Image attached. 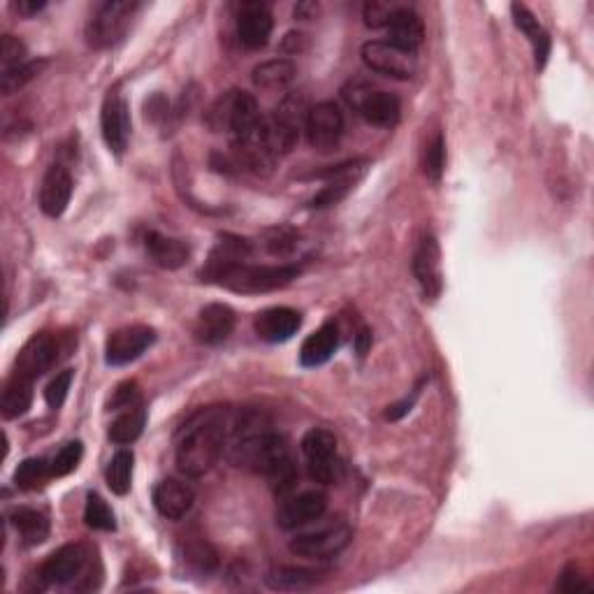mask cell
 Wrapping results in <instances>:
<instances>
[{
    "mask_svg": "<svg viewBox=\"0 0 594 594\" xmlns=\"http://www.w3.org/2000/svg\"><path fill=\"white\" fill-rule=\"evenodd\" d=\"M47 476H52V462L42 460V458H28L21 462L14 472V483L21 490H33L45 481Z\"/></svg>",
    "mask_w": 594,
    "mask_h": 594,
    "instance_id": "1f68e13d",
    "label": "cell"
},
{
    "mask_svg": "<svg viewBox=\"0 0 594 594\" xmlns=\"http://www.w3.org/2000/svg\"><path fill=\"white\" fill-rule=\"evenodd\" d=\"M446 168V142L444 135L437 133L432 137V142H427V147L423 151V172L427 179L439 181L441 175H444Z\"/></svg>",
    "mask_w": 594,
    "mask_h": 594,
    "instance_id": "e575fe53",
    "label": "cell"
},
{
    "mask_svg": "<svg viewBox=\"0 0 594 594\" xmlns=\"http://www.w3.org/2000/svg\"><path fill=\"white\" fill-rule=\"evenodd\" d=\"M59 360V342L52 335H35L28 339V344L21 349L17 356V367H14V374L26 376V379L38 381L42 374L49 372Z\"/></svg>",
    "mask_w": 594,
    "mask_h": 594,
    "instance_id": "2e32d148",
    "label": "cell"
},
{
    "mask_svg": "<svg viewBox=\"0 0 594 594\" xmlns=\"http://www.w3.org/2000/svg\"><path fill=\"white\" fill-rule=\"evenodd\" d=\"M72 198V177L65 165L56 163L45 172L40 186V209L49 219H59Z\"/></svg>",
    "mask_w": 594,
    "mask_h": 594,
    "instance_id": "ffe728a7",
    "label": "cell"
},
{
    "mask_svg": "<svg viewBox=\"0 0 594 594\" xmlns=\"http://www.w3.org/2000/svg\"><path fill=\"white\" fill-rule=\"evenodd\" d=\"M344 100L360 119H365L369 126L395 128L402 114V103L395 93L376 89L365 82H351L344 86Z\"/></svg>",
    "mask_w": 594,
    "mask_h": 594,
    "instance_id": "277c9868",
    "label": "cell"
},
{
    "mask_svg": "<svg viewBox=\"0 0 594 594\" xmlns=\"http://www.w3.org/2000/svg\"><path fill=\"white\" fill-rule=\"evenodd\" d=\"M302 328V314L291 307H270L253 318V330L267 344H284Z\"/></svg>",
    "mask_w": 594,
    "mask_h": 594,
    "instance_id": "ac0fdd59",
    "label": "cell"
},
{
    "mask_svg": "<svg viewBox=\"0 0 594 594\" xmlns=\"http://www.w3.org/2000/svg\"><path fill=\"white\" fill-rule=\"evenodd\" d=\"M230 434L233 444L228 448L235 465L270 478L279 492L293 488L297 469L284 434L270 430L263 420L251 414L237 418L230 425Z\"/></svg>",
    "mask_w": 594,
    "mask_h": 594,
    "instance_id": "6da1fadb",
    "label": "cell"
},
{
    "mask_svg": "<svg viewBox=\"0 0 594 594\" xmlns=\"http://www.w3.org/2000/svg\"><path fill=\"white\" fill-rule=\"evenodd\" d=\"M33 383L26 376L12 374V379L7 381L3 390V402H0V409H3V418L12 420L24 416L33 404Z\"/></svg>",
    "mask_w": 594,
    "mask_h": 594,
    "instance_id": "484cf974",
    "label": "cell"
},
{
    "mask_svg": "<svg viewBox=\"0 0 594 594\" xmlns=\"http://www.w3.org/2000/svg\"><path fill=\"white\" fill-rule=\"evenodd\" d=\"M10 523L14 525V530L19 532L21 541H24L26 546H40V543H45L49 536V530H52L45 513H40L35 509H26V506L12 511Z\"/></svg>",
    "mask_w": 594,
    "mask_h": 594,
    "instance_id": "d4e9b609",
    "label": "cell"
},
{
    "mask_svg": "<svg viewBox=\"0 0 594 594\" xmlns=\"http://www.w3.org/2000/svg\"><path fill=\"white\" fill-rule=\"evenodd\" d=\"M295 72H297L295 63L288 59L265 61L253 68V84L267 91L286 89V86L295 79Z\"/></svg>",
    "mask_w": 594,
    "mask_h": 594,
    "instance_id": "f1b7e54d",
    "label": "cell"
},
{
    "mask_svg": "<svg viewBox=\"0 0 594 594\" xmlns=\"http://www.w3.org/2000/svg\"><path fill=\"white\" fill-rule=\"evenodd\" d=\"M151 499H154L156 511L165 520H181L191 513L195 504V492L191 485L179 481V478H163L161 483H156Z\"/></svg>",
    "mask_w": 594,
    "mask_h": 594,
    "instance_id": "d6986e66",
    "label": "cell"
},
{
    "mask_svg": "<svg viewBox=\"0 0 594 594\" xmlns=\"http://www.w3.org/2000/svg\"><path fill=\"white\" fill-rule=\"evenodd\" d=\"M557 590L562 592H581V590H590V583L581 576V571L576 569V564H567L562 571L560 581H557Z\"/></svg>",
    "mask_w": 594,
    "mask_h": 594,
    "instance_id": "7bdbcfd3",
    "label": "cell"
},
{
    "mask_svg": "<svg viewBox=\"0 0 594 594\" xmlns=\"http://www.w3.org/2000/svg\"><path fill=\"white\" fill-rule=\"evenodd\" d=\"M356 186V177H344V179H332L328 186H323L314 198L309 200L311 209H330L342 202L346 195L351 193V188Z\"/></svg>",
    "mask_w": 594,
    "mask_h": 594,
    "instance_id": "d6a6232c",
    "label": "cell"
},
{
    "mask_svg": "<svg viewBox=\"0 0 594 594\" xmlns=\"http://www.w3.org/2000/svg\"><path fill=\"white\" fill-rule=\"evenodd\" d=\"M184 560L191 564L193 569L198 571H214L219 567V553L209 546L205 539H198V541H188L186 548H184Z\"/></svg>",
    "mask_w": 594,
    "mask_h": 594,
    "instance_id": "836d02e7",
    "label": "cell"
},
{
    "mask_svg": "<svg viewBox=\"0 0 594 594\" xmlns=\"http://www.w3.org/2000/svg\"><path fill=\"white\" fill-rule=\"evenodd\" d=\"M339 349V330L335 323H325L318 328L314 335L304 339L300 349L302 367H321L335 356Z\"/></svg>",
    "mask_w": 594,
    "mask_h": 594,
    "instance_id": "cb8c5ba5",
    "label": "cell"
},
{
    "mask_svg": "<svg viewBox=\"0 0 594 594\" xmlns=\"http://www.w3.org/2000/svg\"><path fill=\"white\" fill-rule=\"evenodd\" d=\"M302 42H307V35L304 33H288L286 38H284V52H288V54H297V52H302Z\"/></svg>",
    "mask_w": 594,
    "mask_h": 594,
    "instance_id": "f6af8a7d",
    "label": "cell"
},
{
    "mask_svg": "<svg viewBox=\"0 0 594 594\" xmlns=\"http://www.w3.org/2000/svg\"><path fill=\"white\" fill-rule=\"evenodd\" d=\"M140 402V393H137V386L133 381H126L121 383V386L117 388V393H114L112 402H110V409L114 411H126V409H133L137 407Z\"/></svg>",
    "mask_w": 594,
    "mask_h": 594,
    "instance_id": "b9f144b4",
    "label": "cell"
},
{
    "mask_svg": "<svg viewBox=\"0 0 594 594\" xmlns=\"http://www.w3.org/2000/svg\"><path fill=\"white\" fill-rule=\"evenodd\" d=\"M351 527L346 523H335L328 527H321V530L297 534L295 539L288 543V550L293 555L304 557V560H325V557H332L349 546L351 541Z\"/></svg>",
    "mask_w": 594,
    "mask_h": 594,
    "instance_id": "ba28073f",
    "label": "cell"
},
{
    "mask_svg": "<svg viewBox=\"0 0 594 594\" xmlns=\"http://www.w3.org/2000/svg\"><path fill=\"white\" fill-rule=\"evenodd\" d=\"M297 244V235L293 233L291 228H277V230H270V235H267V251L272 253V256H288L295 249Z\"/></svg>",
    "mask_w": 594,
    "mask_h": 594,
    "instance_id": "ab89813d",
    "label": "cell"
},
{
    "mask_svg": "<svg viewBox=\"0 0 594 594\" xmlns=\"http://www.w3.org/2000/svg\"><path fill=\"white\" fill-rule=\"evenodd\" d=\"M72 379H75V372L72 369H63L61 374H56L52 381H49V386L45 388V400L52 409H61L65 400H68V393H70V386H72Z\"/></svg>",
    "mask_w": 594,
    "mask_h": 594,
    "instance_id": "f35d334b",
    "label": "cell"
},
{
    "mask_svg": "<svg viewBox=\"0 0 594 594\" xmlns=\"http://www.w3.org/2000/svg\"><path fill=\"white\" fill-rule=\"evenodd\" d=\"M84 520L86 525L93 527V530H100V532H114L117 530V518H114V513L107 502L96 492H89V497H86V509H84Z\"/></svg>",
    "mask_w": 594,
    "mask_h": 594,
    "instance_id": "4dcf8cb0",
    "label": "cell"
},
{
    "mask_svg": "<svg viewBox=\"0 0 594 594\" xmlns=\"http://www.w3.org/2000/svg\"><path fill=\"white\" fill-rule=\"evenodd\" d=\"M297 265H258L246 260H216L209 258L205 270L200 272L202 281L216 284L226 291L239 295H260L281 291L300 277Z\"/></svg>",
    "mask_w": 594,
    "mask_h": 594,
    "instance_id": "3957f363",
    "label": "cell"
},
{
    "mask_svg": "<svg viewBox=\"0 0 594 594\" xmlns=\"http://www.w3.org/2000/svg\"><path fill=\"white\" fill-rule=\"evenodd\" d=\"M411 267H414V274L425 300H437L441 295V288H444V279H441V251H439L437 237L434 235L420 237Z\"/></svg>",
    "mask_w": 594,
    "mask_h": 594,
    "instance_id": "5bb4252c",
    "label": "cell"
},
{
    "mask_svg": "<svg viewBox=\"0 0 594 594\" xmlns=\"http://www.w3.org/2000/svg\"><path fill=\"white\" fill-rule=\"evenodd\" d=\"M140 10V3H128V0H107L98 5V10L91 14L86 24V40L93 49H110L119 45L123 35L128 33L130 21L135 12Z\"/></svg>",
    "mask_w": 594,
    "mask_h": 594,
    "instance_id": "5b68a950",
    "label": "cell"
},
{
    "mask_svg": "<svg viewBox=\"0 0 594 594\" xmlns=\"http://www.w3.org/2000/svg\"><path fill=\"white\" fill-rule=\"evenodd\" d=\"M511 14H513V24H516L520 31L527 35V40L532 42L536 70H543V68H546L548 56H550V35H548V31L539 24V19L534 17V12L530 10V7L520 5V3H513L511 5Z\"/></svg>",
    "mask_w": 594,
    "mask_h": 594,
    "instance_id": "603a6c76",
    "label": "cell"
},
{
    "mask_svg": "<svg viewBox=\"0 0 594 594\" xmlns=\"http://www.w3.org/2000/svg\"><path fill=\"white\" fill-rule=\"evenodd\" d=\"M84 455V446L82 441H68L59 453L54 455L52 460V476H68L70 472H75L79 460H82Z\"/></svg>",
    "mask_w": 594,
    "mask_h": 594,
    "instance_id": "8d00e7d4",
    "label": "cell"
},
{
    "mask_svg": "<svg viewBox=\"0 0 594 594\" xmlns=\"http://www.w3.org/2000/svg\"><path fill=\"white\" fill-rule=\"evenodd\" d=\"M325 509H328V497L321 490L300 492V495L288 497L281 502L277 509V525L286 532L300 530V527L323 518Z\"/></svg>",
    "mask_w": 594,
    "mask_h": 594,
    "instance_id": "4fadbf2b",
    "label": "cell"
},
{
    "mask_svg": "<svg viewBox=\"0 0 594 594\" xmlns=\"http://www.w3.org/2000/svg\"><path fill=\"white\" fill-rule=\"evenodd\" d=\"M156 342V332L149 325H126L114 330L105 344V362L110 367H123L142 356Z\"/></svg>",
    "mask_w": 594,
    "mask_h": 594,
    "instance_id": "30bf717a",
    "label": "cell"
},
{
    "mask_svg": "<svg viewBox=\"0 0 594 594\" xmlns=\"http://www.w3.org/2000/svg\"><path fill=\"white\" fill-rule=\"evenodd\" d=\"M304 130H307V140L311 147L321 151V154H328L344 137V112L335 103H318L307 110Z\"/></svg>",
    "mask_w": 594,
    "mask_h": 594,
    "instance_id": "9c48e42d",
    "label": "cell"
},
{
    "mask_svg": "<svg viewBox=\"0 0 594 594\" xmlns=\"http://www.w3.org/2000/svg\"><path fill=\"white\" fill-rule=\"evenodd\" d=\"M144 425H147V409L142 404H137L133 409L121 411V416L110 425V441L119 446L135 444L142 437Z\"/></svg>",
    "mask_w": 594,
    "mask_h": 594,
    "instance_id": "4316f807",
    "label": "cell"
},
{
    "mask_svg": "<svg viewBox=\"0 0 594 594\" xmlns=\"http://www.w3.org/2000/svg\"><path fill=\"white\" fill-rule=\"evenodd\" d=\"M45 0H19L14 3V10H17L21 17H35L40 10H45Z\"/></svg>",
    "mask_w": 594,
    "mask_h": 594,
    "instance_id": "ee69618b",
    "label": "cell"
},
{
    "mask_svg": "<svg viewBox=\"0 0 594 594\" xmlns=\"http://www.w3.org/2000/svg\"><path fill=\"white\" fill-rule=\"evenodd\" d=\"M386 33L390 45L407 49V52H416V49L423 45L425 38V28H423V19L418 17L416 10L411 7L397 5V10L393 12V17L386 24Z\"/></svg>",
    "mask_w": 594,
    "mask_h": 594,
    "instance_id": "44dd1931",
    "label": "cell"
},
{
    "mask_svg": "<svg viewBox=\"0 0 594 594\" xmlns=\"http://www.w3.org/2000/svg\"><path fill=\"white\" fill-rule=\"evenodd\" d=\"M40 68H42V63L28 61V63L19 65V68H14L10 72H3V82H0V89H3L5 96H12V93L24 89V86L31 82L35 75H38Z\"/></svg>",
    "mask_w": 594,
    "mask_h": 594,
    "instance_id": "d590c367",
    "label": "cell"
},
{
    "mask_svg": "<svg viewBox=\"0 0 594 594\" xmlns=\"http://www.w3.org/2000/svg\"><path fill=\"white\" fill-rule=\"evenodd\" d=\"M302 453L307 460V472L314 483L332 485L342 478V460L337 455L335 434L314 427L302 437Z\"/></svg>",
    "mask_w": 594,
    "mask_h": 594,
    "instance_id": "8992f818",
    "label": "cell"
},
{
    "mask_svg": "<svg viewBox=\"0 0 594 594\" xmlns=\"http://www.w3.org/2000/svg\"><path fill=\"white\" fill-rule=\"evenodd\" d=\"M265 583L270 585L272 590L297 592V590H309L321 583V574L302 567H277L265 576Z\"/></svg>",
    "mask_w": 594,
    "mask_h": 594,
    "instance_id": "83f0119b",
    "label": "cell"
},
{
    "mask_svg": "<svg viewBox=\"0 0 594 594\" xmlns=\"http://www.w3.org/2000/svg\"><path fill=\"white\" fill-rule=\"evenodd\" d=\"M230 418L226 409L209 407L195 414L179 430L175 446L177 469L186 478H200L219 465L228 448Z\"/></svg>",
    "mask_w": 594,
    "mask_h": 594,
    "instance_id": "7a4b0ae2",
    "label": "cell"
},
{
    "mask_svg": "<svg viewBox=\"0 0 594 594\" xmlns=\"http://www.w3.org/2000/svg\"><path fill=\"white\" fill-rule=\"evenodd\" d=\"M274 21L265 3H244L237 12V35L246 49H263L270 42Z\"/></svg>",
    "mask_w": 594,
    "mask_h": 594,
    "instance_id": "e0dca14e",
    "label": "cell"
},
{
    "mask_svg": "<svg viewBox=\"0 0 594 594\" xmlns=\"http://www.w3.org/2000/svg\"><path fill=\"white\" fill-rule=\"evenodd\" d=\"M362 63L369 70L379 72V75L393 77V79H411L418 70V56L416 52H407L390 45L386 40H369L362 45Z\"/></svg>",
    "mask_w": 594,
    "mask_h": 594,
    "instance_id": "52a82bcc",
    "label": "cell"
},
{
    "mask_svg": "<svg viewBox=\"0 0 594 594\" xmlns=\"http://www.w3.org/2000/svg\"><path fill=\"white\" fill-rule=\"evenodd\" d=\"M369 346H372V332H369L367 328H362L356 335V353H358V356H365V353L369 351Z\"/></svg>",
    "mask_w": 594,
    "mask_h": 594,
    "instance_id": "bcb514c9",
    "label": "cell"
},
{
    "mask_svg": "<svg viewBox=\"0 0 594 594\" xmlns=\"http://www.w3.org/2000/svg\"><path fill=\"white\" fill-rule=\"evenodd\" d=\"M24 63H28L24 42L14 38V35H3V42H0V65H3V72H10Z\"/></svg>",
    "mask_w": 594,
    "mask_h": 594,
    "instance_id": "74e56055",
    "label": "cell"
},
{
    "mask_svg": "<svg viewBox=\"0 0 594 594\" xmlns=\"http://www.w3.org/2000/svg\"><path fill=\"white\" fill-rule=\"evenodd\" d=\"M237 323L235 311L228 304L212 302L200 309L198 318L193 325V337L205 346H219L233 335Z\"/></svg>",
    "mask_w": 594,
    "mask_h": 594,
    "instance_id": "9a60e30c",
    "label": "cell"
},
{
    "mask_svg": "<svg viewBox=\"0 0 594 594\" xmlns=\"http://www.w3.org/2000/svg\"><path fill=\"white\" fill-rule=\"evenodd\" d=\"M86 562H89V553L82 543H68L47 557L38 576L45 585H68L82 576Z\"/></svg>",
    "mask_w": 594,
    "mask_h": 594,
    "instance_id": "7c38bea8",
    "label": "cell"
},
{
    "mask_svg": "<svg viewBox=\"0 0 594 594\" xmlns=\"http://www.w3.org/2000/svg\"><path fill=\"white\" fill-rule=\"evenodd\" d=\"M100 128L114 156H123L130 142V110L119 89H110L100 110Z\"/></svg>",
    "mask_w": 594,
    "mask_h": 594,
    "instance_id": "8fae6325",
    "label": "cell"
},
{
    "mask_svg": "<svg viewBox=\"0 0 594 594\" xmlns=\"http://www.w3.org/2000/svg\"><path fill=\"white\" fill-rule=\"evenodd\" d=\"M133 465H135V455L130 451H119L114 458L110 460L105 472V481L107 488H110L114 495H128L130 485H133Z\"/></svg>",
    "mask_w": 594,
    "mask_h": 594,
    "instance_id": "f546056e",
    "label": "cell"
},
{
    "mask_svg": "<svg viewBox=\"0 0 594 594\" xmlns=\"http://www.w3.org/2000/svg\"><path fill=\"white\" fill-rule=\"evenodd\" d=\"M397 5L393 3H381V0H372V3L365 5V24L369 28H386V24L393 17Z\"/></svg>",
    "mask_w": 594,
    "mask_h": 594,
    "instance_id": "60d3db41",
    "label": "cell"
},
{
    "mask_svg": "<svg viewBox=\"0 0 594 594\" xmlns=\"http://www.w3.org/2000/svg\"><path fill=\"white\" fill-rule=\"evenodd\" d=\"M144 249H147L149 258L154 260L158 267H163V270H179V267H184L188 263V258H191V246L181 242V239L156 233V230H151V233L144 237Z\"/></svg>",
    "mask_w": 594,
    "mask_h": 594,
    "instance_id": "7402d4cb",
    "label": "cell"
}]
</instances>
